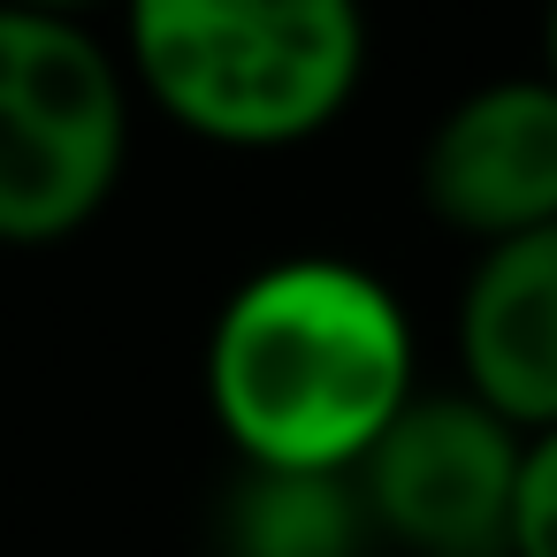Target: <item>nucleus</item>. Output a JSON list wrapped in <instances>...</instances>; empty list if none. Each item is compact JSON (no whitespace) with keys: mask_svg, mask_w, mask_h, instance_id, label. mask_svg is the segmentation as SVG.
<instances>
[{"mask_svg":"<svg viewBox=\"0 0 557 557\" xmlns=\"http://www.w3.org/2000/svg\"><path fill=\"white\" fill-rule=\"evenodd\" d=\"M123 54L70 16L0 9V245H62L108 214L131 169Z\"/></svg>","mask_w":557,"mask_h":557,"instance_id":"7ed1b4c3","label":"nucleus"},{"mask_svg":"<svg viewBox=\"0 0 557 557\" xmlns=\"http://www.w3.org/2000/svg\"><path fill=\"white\" fill-rule=\"evenodd\" d=\"M420 207L473 245L557 222V85L527 70L458 92L420 146Z\"/></svg>","mask_w":557,"mask_h":557,"instance_id":"39448f33","label":"nucleus"},{"mask_svg":"<svg viewBox=\"0 0 557 557\" xmlns=\"http://www.w3.org/2000/svg\"><path fill=\"white\" fill-rule=\"evenodd\" d=\"M412 389L405 298L336 252L252 268L207 329V412L245 466L351 473Z\"/></svg>","mask_w":557,"mask_h":557,"instance_id":"f257e3e1","label":"nucleus"},{"mask_svg":"<svg viewBox=\"0 0 557 557\" xmlns=\"http://www.w3.org/2000/svg\"><path fill=\"white\" fill-rule=\"evenodd\" d=\"M367 534L351 473L245 466L222 496V557H367Z\"/></svg>","mask_w":557,"mask_h":557,"instance_id":"0eeeda50","label":"nucleus"},{"mask_svg":"<svg viewBox=\"0 0 557 557\" xmlns=\"http://www.w3.org/2000/svg\"><path fill=\"white\" fill-rule=\"evenodd\" d=\"M123 77L184 138L290 153L321 138L367 77L359 0H115Z\"/></svg>","mask_w":557,"mask_h":557,"instance_id":"f03ea898","label":"nucleus"},{"mask_svg":"<svg viewBox=\"0 0 557 557\" xmlns=\"http://www.w3.org/2000/svg\"><path fill=\"white\" fill-rule=\"evenodd\" d=\"M511 557H557V428H534L527 450H519Z\"/></svg>","mask_w":557,"mask_h":557,"instance_id":"6e6552de","label":"nucleus"},{"mask_svg":"<svg viewBox=\"0 0 557 557\" xmlns=\"http://www.w3.org/2000/svg\"><path fill=\"white\" fill-rule=\"evenodd\" d=\"M0 9H32V16H70V24H92L100 9H115V0H0Z\"/></svg>","mask_w":557,"mask_h":557,"instance_id":"1a4fd4ad","label":"nucleus"},{"mask_svg":"<svg viewBox=\"0 0 557 557\" xmlns=\"http://www.w3.org/2000/svg\"><path fill=\"white\" fill-rule=\"evenodd\" d=\"M519 450L527 435L473 389H412L359 450L351 488L367 527L405 557H511Z\"/></svg>","mask_w":557,"mask_h":557,"instance_id":"20e7f679","label":"nucleus"},{"mask_svg":"<svg viewBox=\"0 0 557 557\" xmlns=\"http://www.w3.org/2000/svg\"><path fill=\"white\" fill-rule=\"evenodd\" d=\"M458 389L519 435L557 428V222L481 245L458 290Z\"/></svg>","mask_w":557,"mask_h":557,"instance_id":"423d86ee","label":"nucleus"},{"mask_svg":"<svg viewBox=\"0 0 557 557\" xmlns=\"http://www.w3.org/2000/svg\"><path fill=\"white\" fill-rule=\"evenodd\" d=\"M542 77L557 85V0H542Z\"/></svg>","mask_w":557,"mask_h":557,"instance_id":"9d476101","label":"nucleus"}]
</instances>
